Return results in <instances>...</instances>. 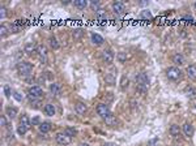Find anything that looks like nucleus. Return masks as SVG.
Segmentation results:
<instances>
[{"instance_id":"6ab92c4d","label":"nucleus","mask_w":196,"mask_h":146,"mask_svg":"<svg viewBox=\"0 0 196 146\" xmlns=\"http://www.w3.org/2000/svg\"><path fill=\"white\" fill-rule=\"evenodd\" d=\"M183 132H184V134L187 137H192V134H193V127L191 125L190 123H184L183 124Z\"/></svg>"},{"instance_id":"4c0bfd02","label":"nucleus","mask_w":196,"mask_h":146,"mask_svg":"<svg viewBox=\"0 0 196 146\" xmlns=\"http://www.w3.org/2000/svg\"><path fill=\"white\" fill-rule=\"evenodd\" d=\"M0 17H2V18L7 17V9L4 8V7H2V9H0Z\"/></svg>"},{"instance_id":"6e6552de","label":"nucleus","mask_w":196,"mask_h":146,"mask_svg":"<svg viewBox=\"0 0 196 146\" xmlns=\"http://www.w3.org/2000/svg\"><path fill=\"white\" fill-rule=\"evenodd\" d=\"M97 114L101 116V118H106V116H108L111 114V111H110V108H108V106L107 105H105V103H99L98 106H97Z\"/></svg>"},{"instance_id":"f3484780","label":"nucleus","mask_w":196,"mask_h":146,"mask_svg":"<svg viewBox=\"0 0 196 146\" xmlns=\"http://www.w3.org/2000/svg\"><path fill=\"white\" fill-rule=\"evenodd\" d=\"M184 94H186L187 98L193 99V98H196V89H195V87H192V86H187L184 89Z\"/></svg>"},{"instance_id":"ea45409f","label":"nucleus","mask_w":196,"mask_h":146,"mask_svg":"<svg viewBox=\"0 0 196 146\" xmlns=\"http://www.w3.org/2000/svg\"><path fill=\"white\" fill-rule=\"evenodd\" d=\"M0 123H2V125H3V127L7 125V119H5V116H4V115L2 116V119H0Z\"/></svg>"},{"instance_id":"0eeeda50","label":"nucleus","mask_w":196,"mask_h":146,"mask_svg":"<svg viewBox=\"0 0 196 146\" xmlns=\"http://www.w3.org/2000/svg\"><path fill=\"white\" fill-rule=\"evenodd\" d=\"M24 52L29 56H33L35 54H38V46L35 45V43L30 42V43H26L25 47H24Z\"/></svg>"},{"instance_id":"dca6fc26","label":"nucleus","mask_w":196,"mask_h":146,"mask_svg":"<svg viewBox=\"0 0 196 146\" xmlns=\"http://www.w3.org/2000/svg\"><path fill=\"white\" fill-rule=\"evenodd\" d=\"M186 73L191 80H196V65H188L186 68Z\"/></svg>"},{"instance_id":"72a5a7b5","label":"nucleus","mask_w":196,"mask_h":146,"mask_svg":"<svg viewBox=\"0 0 196 146\" xmlns=\"http://www.w3.org/2000/svg\"><path fill=\"white\" fill-rule=\"evenodd\" d=\"M0 34H2V36H5L7 34H8V29H7L5 25H3L2 27H0Z\"/></svg>"},{"instance_id":"a18cd8bd","label":"nucleus","mask_w":196,"mask_h":146,"mask_svg":"<svg viewBox=\"0 0 196 146\" xmlns=\"http://www.w3.org/2000/svg\"><path fill=\"white\" fill-rule=\"evenodd\" d=\"M195 8H196V2H195Z\"/></svg>"},{"instance_id":"2f4dec72","label":"nucleus","mask_w":196,"mask_h":146,"mask_svg":"<svg viewBox=\"0 0 196 146\" xmlns=\"http://www.w3.org/2000/svg\"><path fill=\"white\" fill-rule=\"evenodd\" d=\"M105 81H106V84H108V85H114V84H115V80H114V77H113L111 75H106V76H105Z\"/></svg>"},{"instance_id":"473e14b6","label":"nucleus","mask_w":196,"mask_h":146,"mask_svg":"<svg viewBox=\"0 0 196 146\" xmlns=\"http://www.w3.org/2000/svg\"><path fill=\"white\" fill-rule=\"evenodd\" d=\"M90 7L93 8V11H98L99 9V2H96V0H93V2L90 3Z\"/></svg>"},{"instance_id":"423d86ee","label":"nucleus","mask_w":196,"mask_h":146,"mask_svg":"<svg viewBox=\"0 0 196 146\" xmlns=\"http://www.w3.org/2000/svg\"><path fill=\"white\" fill-rule=\"evenodd\" d=\"M55 140H56V142L59 145L65 146V145H69L72 142V137H69L68 134H65V133H58L55 136Z\"/></svg>"},{"instance_id":"a19ab883","label":"nucleus","mask_w":196,"mask_h":146,"mask_svg":"<svg viewBox=\"0 0 196 146\" xmlns=\"http://www.w3.org/2000/svg\"><path fill=\"white\" fill-rule=\"evenodd\" d=\"M183 18H184V20H187V21H188V22H192V20H193V18H192V16H191V14H190V16H188V14H187V16H184Z\"/></svg>"},{"instance_id":"a211bd4d","label":"nucleus","mask_w":196,"mask_h":146,"mask_svg":"<svg viewBox=\"0 0 196 146\" xmlns=\"http://www.w3.org/2000/svg\"><path fill=\"white\" fill-rule=\"evenodd\" d=\"M92 42H93V45H96V46H101L105 41H103V36H101L99 34L93 33V34H92Z\"/></svg>"},{"instance_id":"f257e3e1","label":"nucleus","mask_w":196,"mask_h":146,"mask_svg":"<svg viewBox=\"0 0 196 146\" xmlns=\"http://www.w3.org/2000/svg\"><path fill=\"white\" fill-rule=\"evenodd\" d=\"M149 77L145 72H141L136 76V84H137V91H140L141 94H145L149 89Z\"/></svg>"},{"instance_id":"412c9836","label":"nucleus","mask_w":196,"mask_h":146,"mask_svg":"<svg viewBox=\"0 0 196 146\" xmlns=\"http://www.w3.org/2000/svg\"><path fill=\"white\" fill-rule=\"evenodd\" d=\"M51 130V124H50L48 121H43L41 123V125H39V132L41 133H47Z\"/></svg>"},{"instance_id":"7ed1b4c3","label":"nucleus","mask_w":196,"mask_h":146,"mask_svg":"<svg viewBox=\"0 0 196 146\" xmlns=\"http://www.w3.org/2000/svg\"><path fill=\"white\" fill-rule=\"evenodd\" d=\"M166 77H168L170 81L177 82V81H179V80H182L183 72L180 71L178 67H169L168 69H166Z\"/></svg>"},{"instance_id":"f704fd0d","label":"nucleus","mask_w":196,"mask_h":146,"mask_svg":"<svg viewBox=\"0 0 196 146\" xmlns=\"http://www.w3.org/2000/svg\"><path fill=\"white\" fill-rule=\"evenodd\" d=\"M32 124L33 125H41V119L38 118V116H35V118H33V120H32Z\"/></svg>"},{"instance_id":"5701e85b","label":"nucleus","mask_w":196,"mask_h":146,"mask_svg":"<svg viewBox=\"0 0 196 146\" xmlns=\"http://www.w3.org/2000/svg\"><path fill=\"white\" fill-rule=\"evenodd\" d=\"M50 91H51V94H54V95H59L60 94V85L59 84H51L50 85Z\"/></svg>"},{"instance_id":"4be33fe9","label":"nucleus","mask_w":196,"mask_h":146,"mask_svg":"<svg viewBox=\"0 0 196 146\" xmlns=\"http://www.w3.org/2000/svg\"><path fill=\"white\" fill-rule=\"evenodd\" d=\"M43 111H45V114H46L47 116H54V115H55V107H54V105H51V103H47V105L45 106V108H43Z\"/></svg>"},{"instance_id":"a878e982","label":"nucleus","mask_w":196,"mask_h":146,"mask_svg":"<svg viewBox=\"0 0 196 146\" xmlns=\"http://www.w3.org/2000/svg\"><path fill=\"white\" fill-rule=\"evenodd\" d=\"M96 16H97V18L98 20H106L107 18V14H106V11H103V9H98L97 12H96Z\"/></svg>"},{"instance_id":"f8f14e48","label":"nucleus","mask_w":196,"mask_h":146,"mask_svg":"<svg viewBox=\"0 0 196 146\" xmlns=\"http://www.w3.org/2000/svg\"><path fill=\"white\" fill-rule=\"evenodd\" d=\"M169 132L174 138L180 137V128H179V125H177V124H171L170 128H169Z\"/></svg>"},{"instance_id":"79ce46f5","label":"nucleus","mask_w":196,"mask_h":146,"mask_svg":"<svg viewBox=\"0 0 196 146\" xmlns=\"http://www.w3.org/2000/svg\"><path fill=\"white\" fill-rule=\"evenodd\" d=\"M45 75L47 78H53V75H51V72H45Z\"/></svg>"},{"instance_id":"37998d69","label":"nucleus","mask_w":196,"mask_h":146,"mask_svg":"<svg viewBox=\"0 0 196 146\" xmlns=\"http://www.w3.org/2000/svg\"><path fill=\"white\" fill-rule=\"evenodd\" d=\"M103 146H114V145H113V144H105Z\"/></svg>"},{"instance_id":"2eb2a0df","label":"nucleus","mask_w":196,"mask_h":146,"mask_svg":"<svg viewBox=\"0 0 196 146\" xmlns=\"http://www.w3.org/2000/svg\"><path fill=\"white\" fill-rule=\"evenodd\" d=\"M17 112H18V111H17V108H16V107H11V106H9V107H7V108H5V115L8 116L9 119H14V118H16V116H17Z\"/></svg>"},{"instance_id":"cd10ccee","label":"nucleus","mask_w":196,"mask_h":146,"mask_svg":"<svg viewBox=\"0 0 196 146\" xmlns=\"http://www.w3.org/2000/svg\"><path fill=\"white\" fill-rule=\"evenodd\" d=\"M128 84H129V80H128L126 76H123V77H122V81H120V86H122V89H123V90L127 89V87H128Z\"/></svg>"},{"instance_id":"58836bf2","label":"nucleus","mask_w":196,"mask_h":146,"mask_svg":"<svg viewBox=\"0 0 196 146\" xmlns=\"http://www.w3.org/2000/svg\"><path fill=\"white\" fill-rule=\"evenodd\" d=\"M4 93H5L7 97L11 95V89H9V86H4Z\"/></svg>"},{"instance_id":"20e7f679","label":"nucleus","mask_w":196,"mask_h":146,"mask_svg":"<svg viewBox=\"0 0 196 146\" xmlns=\"http://www.w3.org/2000/svg\"><path fill=\"white\" fill-rule=\"evenodd\" d=\"M43 95V90L41 89V86H32V87H29V90H28V98L29 100L32 102V103H34L37 99H39Z\"/></svg>"},{"instance_id":"e433bc0d","label":"nucleus","mask_w":196,"mask_h":146,"mask_svg":"<svg viewBox=\"0 0 196 146\" xmlns=\"http://www.w3.org/2000/svg\"><path fill=\"white\" fill-rule=\"evenodd\" d=\"M13 97L16 98V100H18V102L23 100V97H21V94H20L18 91H14V93H13Z\"/></svg>"},{"instance_id":"f03ea898","label":"nucleus","mask_w":196,"mask_h":146,"mask_svg":"<svg viewBox=\"0 0 196 146\" xmlns=\"http://www.w3.org/2000/svg\"><path fill=\"white\" fill-rule=\"evenodd\" d=\"M16 68H17V72L20 73L21 76L28 77V76H30V75H32L33 65H32V63H29V61H24V60H21V61H18V63H17Z\"/></svg>"},{"instance_id":"c03bdc74","label":"nucleus","mask_w":196,"mask_h":146,"mask_svg":"<svg viewBox=\"0 0 196 146\" xmlns=\"http://www.w3.org/2000/svg\"><path fill=\"white\" fill-rule=\"evenodd\" d=\"M80 146H89V145H88V144H81Z\"/></svg>"},{"instance_id":"7c9ffc66","label":"nucleus","mask_w":196,"mask_h":146,"mask_svg":"<svg viewBox=\"0 0 196 146\" xmlns=\"http://www.w3.org/2000/svg\"><path fill=\"white\" fill-rule=\"evenodd\" d=\"M83 34H84L83 29H76V30H73V38H76V39L81 38V36H83Z\"/></svg>"},{"instance_id":"393cba45","label":"nucleus","mask_w":196,"mask_h":146,"mask_svg":"<svg viewBox=\"0 0 196 146\" xmlns=\"http://www.w3.org/2000/svg\"><path fill=\"white\" fill-rule=\"evenodd\" d=\"M73 5L78 9H85L86 5H88V2L86 0H76V2H73Z\"/></svg>"},{"instance_id":"bb28decb","label":"nucleus","mask_w":196,"mask_h":146,"mask_svg":"<svg viewBox=\"0 0 196 146\" xmlns=\"http://www.w3.org/2000/svg\"><path fill=\"white\" fill-rule=\"evenodd\" d=\"M64 133L68 134L69 137H73V136L77 133V130H76L75 128H72V127H67V128H65V130H64Z\"/></svg>"},{"instance_id":"b1692460","label":"nucleus","mask_w":196,"mask_h":146,"mask_svg":"<svg viewBox=\"0 0 196 146\" xmlns=\"http://www.w3.org/2000/svg\"><path fill=\"white\" fill-rule=\"evenodd\" d=\"M48 45H50V47H51L53 50H58L60 47L59 42H58V39L55 38V36H50V38H48Z\"/></svg>"},{"instance_id":"39448f33","label":"nucleus","mask_w":196,"mask_h":146,"mask_svg":"<svg viewBox=\"0 0 196 146\" xmlns=\"http://www.w3.org/2000/svg\"><path fill=\"white\" fill-rule=\"evenodd\" d=\"M30 124H32V121L29 120V118H28V115H23L21 116V119H20V125H18V128H17V132H18V134H21V136H24L28 130H29V128H30Z\"/></svg>"},{"instance_id":"1a4fd4ad","label":"nucleus","mask_w":196,"mask_h":146,"mask_svg":"<svg viewBox=\"0 0 196 146\" xmlns=\"http://www.w3.org/2000/svg\"><path fill=\"white\" fill-rule=\"evenodd\" d=\"M111 7H113L114 13H117V14H123L126 12V7L122 2H114Z\"/></svg>"},{"instance_id":"9b49d317","label":"nucleus","mask_w":196,"mask_h":146,"mask_svg":"<svg viewBox=\"0 0 196 146\" xmlns=\"http://www.w3.org/2000/svg\"><path fill=\"white\" fill-rule=\"evenodd\" d=\"M102 59L106 64H111L114 61V54L111 50H105L102 52Z\"/></svg>"},{"instance_id":"c9c22d12","label":"nucleus","mask_w":196,"mask_h":146,"mask_svg":"<svg viewBox=\"0 0 196 146\" xmlns=\"http://www.w3.org/2000/svg\"><path fill=\"white\" fill-rule=\"evenodd\" d=\"M18 30H20V26H17L16 24H13V25L11 26V32H12V33H18Z\"/></svg>"},{"instance_id":"4468645a","label":"nucleus","mask_w":196,"mask_h":146,"mask_svg":"<svg viewBox=\"0 0 196 146\" xmlns=\"http://www.w3.org/2000/svg\"><path fill=\"white\" fill-rule=\"evenodd\" d=\"M103 121L107 124V125H111V127H115L118 124V120H117V118L113 115V114H110L108 116H106V118H103Z\"/></svg>"},{"instance_id":"c756f323","label":"nucleus","mask_w":196,"mask_h":146,"mask_svg":"<svg viewBox=\"0 0 196 146\" xmlns=\"http://www.w3.org/2000/svg\"><path fill=\"white\" fill-rule=\"evenodd\" d=\"M117 59L119 60V63H124L127 60V54L126 52H119L118 56H117Z\"/></svg>"},{"instance_id":"9d476101","label":"nucleus","mask_w":196,"mask_h":146,"mask_svg":"<svg viewBox=\"0 0 196 146\" xmlns=\"http://www.w3.org/2000/svg\"><path fill=\"white\" fill-rule=\"evenodd\" d=\"M38 55H39V59H41L42 64H46V61H47V48L43 45L38 46Z\"/></svg>"},{"instance_id":"ddd939ff","label":"nucleus","mask_w":196,"mask_h":146,"mask_svg":"<svg viewBox=\"0 0 196 146\" xmlns=\"http://www.w3.org/2000/svg\"><path fill=\"white\" fill-rule=\"evenodd\" d=\"M75 110H76V112L78 115H84L86 112V110H88V107H86V105L83 103V102H77V103L75 105Z\"/></svg>"},{"instance_id":"c85d7f7f","label":"nucleus","mask_w":196,"mask_h":146,"mask_svg":"<svg viewBox=\"0 0 196 146\" xmlns=\"http://www.w3.org/2000/svg\"><path fill=\"white\" fill-rule=\"evenodd\" d=\"M140 17H141L143 20H150V18H152V13H150L149 11H141Z\"/></svg>"},{"instance_id":"aec40b11","label":"nucleus","mask_w":196,"mask_h":146,"mask_svg":"<svg viewBox=\"0 0 196 146\" xmlns=\"http://www.w3.org/2000/svg\"><path fill=\"white\" fill-rule=\"evenodd\" d=\"M173 63L175 65H183L184 64V56L180 54H175L173 56Z\"/></svg>"}]
</instances>
